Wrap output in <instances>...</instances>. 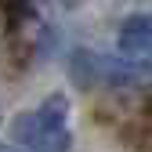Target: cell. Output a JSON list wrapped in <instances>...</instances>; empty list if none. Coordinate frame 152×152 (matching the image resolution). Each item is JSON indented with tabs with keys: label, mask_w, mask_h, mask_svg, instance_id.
<instances>
[{
	"label": "cell",
	"mask_w": 152,
	"mask_h": 152,
	"mask_svg": "<svg viewBox=\"0 0 152 152\" xmlns=\"http://www.w3.org/2000/svg\"><path fill=\"white\" fill-rule=\"evenodd\" d=\"M0 152H11V148H0Z\"/></svg>",
	"instance_id": "4"
},
{
	"label": "cell",
	"mask_w": 152,
	"mask_h": 152,
	"mask_svg": "<svg viewBox=\"0 0 152 152\" xmlns=\"http://www.w3.org/2000/svg\"><path fill=\"white\" fill-rule=\"evenodd\" d=\"M36 116H40L44 123L65 127V116H69V102H65V94H51V98H44L40 105H36Z\"/></svg>",
	"instance_id": "3"
},
{
	"label": "cell",
	"mask_w": 152,
	"mask_h": 152,
	"mask_svg": "<svg viewBox=\"0 0 152 152\" xmlns=\"http://www.w3.org/2000/svg\"><path fill=\"white\" fill-rule=\"evenodd\" d=\"M15 138L29 152H69V145H72L69 127L44 123L36 112H22V116L15 120Z\"/></svg>",
	"instance_id": "1"
},
{
	"label": "cell",
	"mask_w": 152,
	"mask_h": 152,
	"mask_svg": "<svg viewBox=\"0 0 152 152\" xmlns=\"http://www.w3.org/2000/svg\"><path fill=\"white\" fill-rule=\"evenodd\" d=\"M116 47H120V58L148 65V58H152V18L148 15H127L120 22V33H116Z\"/></svg>",
	"instance_id": "2"
}]
</instances>
